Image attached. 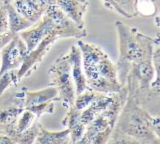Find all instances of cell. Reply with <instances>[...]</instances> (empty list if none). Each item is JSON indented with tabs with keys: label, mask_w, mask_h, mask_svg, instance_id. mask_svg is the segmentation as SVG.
Returning a JSON list of instances; mask_svg holds the SVG:
<instances>
[{
	"label": "cell",
	"mask_w": 160,
	"mask_h": 144,
	"mask_svg": "<svg viewBox=\"0 0 160 144\" xmlns=\"http://www.w3.org/2000/svg\"><path fill=\"white\" fill-rule=\"evenodd\" d=\"M115 27L119 41V57L115 65L119 81L125 87L131 67L153 59L155 39L119 20L115 22Z\"/></svg>",
	"instance_id": "obj_1"
},
{
	"label": "cell",
	"mask_w": 160,
	"mask_h": 144,
	"mask_svg": "<svg viewBox=\"0 0 160 144\" xmlns=\"http://www.w3.org/2000/svg\"><path fill=\"white\" fill-rule=\"evenodd\" d=\"M151 114L132 97H127L115 127L139 141H151L155 137L151 129Z\"/></svg>",
	"instance_id": "obj_2"
},
{
	"label": "cell",
	"mask_w": 160,
	"mask_h": 144,
	"mask_svg": "<svg viewBox=\"0 0 160 144\" xmlns=\"http://www.w3.org/2000/svg\"><path fill=\"white\" fill-rule=\"evenodd\" d=\"M48 74L49 86L57 88L63 107L67 111L75 105L77 96L68 53L60 55L53 61Z\"/></svg>",
	"instance_id": "obj_3"
},
{
	"label": "cell",
	"mask_w": 160,
	"mask_h": 144,
	"mask_svg": "<svg viewBox=\"0 0 160 144\" xmlns=\"http://www.w3.org/2000/svg\"><path fill=\"white\" fill-rule=\"evenodd\" d=\"M155 79V69L153 59L134 64L129 72L126 87L128 97L138 100L149 90Z\"/></svg>",
	"instance_id": "obj_4"
},
{
	"label": "cell",
	"mask_w": 160,
	"mask_h": 144,
	"mask_svg": "<svg viewBox=\"0 0 160 144\" xmlns=\"http://www.w3.org/2000/svg\"><path fill=\"white\" fill-rule=\"evenodd\" d=\"M44 15L48 16L52 20L55 30L58 32L61 39L72 38L81 40V39L87 36V30H82L74 23L57 5L56 0H52Z\"/></svg>",
	"instance_id": "obj_5"
},
{
	"label": "cell",
	"mask_w": 160,
	"mask_h": 144,
	"mask_svg": "<svg viewBox=\"0 0 160 144\" xmlns=\"http://www.w3.org/2000/svg\"><path fill=\"white\" fill-rule=\"evenodd\" d=\"M59 39H61V37L58 32L55 30L47 38H45L36 49L27 55L23 64L18 69V77L20 81L29 77L38 69V66L50 50L52 45Z\"/></svg>",
	"instance_id": "obj_6"
},
{
	"label": "cell",
	"mask_w": 160,
	"mask_h": 144,
	"mask_svg": "<svg viewBox=\"0 0 160 144\" xmlns=\"http://www.w3.org/2000/svg\"><path fill=\"white\" fill-rule=\"evenodd\" d=\"M28 54L26 44L19 34H17L9 44L1 49L0 73L12 69H19Z\"/></svg>",
	"instance_id": "obj_7"
},
{
	"label": "cell",
	"mask_w": 160,
	"mask_h": 144,
	"mask_svg": "<svg viewBox=\"0 0 160 144\" xmlns=\"http://www.w3.org/2000/svg\"><path fill=\"white\" fill-rule=\"evenodd\" d=\"M55 30V25L52 20L48 16L44 15L39 22L28 30L20 33L19 36L26 44L29 53Z\"/></svg>",
	"instance_id": "obj_8"
},
{
	"label": "cell",
	"mask_w": 160,
	"mask_h": 144,
	"mask_svg": "<svg viewBox=\"0 0 160 144\" xmlns=\"http://www.w3.org/2000/svg\"><path fill=\"white\" fill-rule=\"evenodd\" d=\"M52 0H15L12 3L16 10L33 24L39 22Z\"/></svg>",
	"instance_id": "obj_9"
},
{
	"label": "cell",
	"mask_w": 160,
	"mask_h": 144,
	"mask_svg": "<svg viewBox=\"0 0 160 144\" xmlns=\"http://www.w3.org/2000/svg\"><path fill=\"white\" fill-rule=\"evenodd\" d=\"M67 53L71 64L72 75L76 89V95H78L83 92L90 90L84 72L82 54L77 44L72 45Z\"/></svg>",
	"instance_id": "obj_10"
},
{
	"label": "cell",
	"mask_w": 160,
	"mask_h": 144,
	"mask_svg": "<svg viewBox=\"0 0 160 144\" xmlns=\"http://www.w3.org/2000/svg\"><path fill=\"white\" fill-rule=\"evenodd\" d=\"M56 4L79 28L82 30H87L85 15L89 5V1L56 0Z\"/></svg>",
	"instance_id": "obj_11"
},
{
	"label": "cell",
	"mask_w": 160,
	"mask_h": 144,
	"mask_svg": "<svg viewBox=\"0 0 160 144\" xmlns=\"http://www.w3.org/2000/svg\"><path fill=\"white\" fill-rule=\"evenodd\" d=\"M116 93L106 94L99 92L97 98L89 107L81 112L82 121L88 126L95 119L104 112L114 101Z\"/></svg>",
	"instance_id": "obj_12"
},
{
	"label": "cell",
	"mask_w": 160,
	"mask_h": 144,
	"mask_svg": "<svg viewBox=\"0 0 160 144\" xmlns=\"http://www.w3.org/2000/svg\"><path fill=\"white\" fill-rule=\"evenodd\" d=\"M24 110H25L24 106L16 104L2 106L1 121H0L1 135L11 137L15 132L16 121Z\"/></svg>",
	"instance_id": "obj_13"
},
{
	"label": "cell",
	"mask_w": 160,
	"mask_h": 144,
	"mask_svg": "<svg viewBox=\"0 0 160 144\" xmlns=\"http://www.w3.org/2000/svg\"><path fill=\"white\" fill-rule=\"evenodd\" d=\"M61 123L63 126H67V129L70 131L72 143L79 141L87 131V126L82 121L81 112L75 106H71L67 111Z\"/></svg>",
	"instance_id": "obj_14"
},
{
	"label": "cell",
	"mask_w": 160,
	"mask_h": 144,
	"mask_svg": "<svg viewBox=\"0 0 160 144\" xmlns=\"http://www.w3.org/2000/svg\"><path fill=\"white\" fill-rule=\"evenodd\" d=\"M50 101L61 102L58 91L55 86H49L48 87L37 91H29L25 90V96H24L25 109Z\"/></svg>",
	"instance_id": "obj_15"
},
{
	"label": "cell",
	"mask_w": 160,
	"mask_h": 144,
	"mask_svg": "<svg viewBox=\"0 0 160 144\" xmlns=\"http://www.w3.org/2000/svg\"><path fill=\"white\" fill-rule=\"evenodd\" d=\"M102 3L106 8L116 12L122 17L133 18L141 16L139 11V1L137 0H106Z\"/></svg>",
	"instance_id": "obj_16"
},
{
	"label": "cell",
	"mask_w": 160,
	"mask_h": 144,
	"mask_svg": "<svg viewBox=\"0 0 160 144\" xmlns=\"http://www.w3.org/2000/svg\"><path fill=\"white\" fill-rule=\"evenodd\" d=\"M71 142L68 129L61 131H50L41 125L40 132L34 144H69Z\"/></svg>",
	"instance_id": "obj_17"
},
{
	"label": "cell",
	"mask_w": 160,
	"mask_h": 144,
	"mask_svg": "<svg viewBox=\"0 0 160 144\" xmlns=\"http://www.w3.org/2000/svg\"><path fill=\"white\" fill-rule=\"evenodd\" d=\"M3 2L7 8L9 17V30L15 34H19L21 32L24 31L34 25L16 11L12 1L3 0Z\"/></svg>",
	"instance_id": "obj_18"
},
{
	"label": "cell",
	"mask_w": 160,
	"mask_h": 144,
	"mask_svg": "<svg viewBox=\"0 0 160 144\" xmlns=\"http://www.w3.org/2000/svg\"><path fill=\"white\" fill-rule=\"evenodd\" d=\"M41 125L37 120L32 126L22 133H16L11 138L17 144H34L40 132Z\"/></svg>",
	"instance_id": "obj_19"
},
{
	"label": "cell",
	"mask_w": 160,
	"mask_h": 144,
	"mask_svg": "<svg viewBox=\"0 0 160 144\" xmlns=\"http://www.w3.org/2000/svg\"><path fill=\"white\" fill-rule=\"evenodd\" d=\"M37 120H38L34 113H32L31 111L25 109L23 112L22 113L21 115L18 117L17 121L16 123L15 127V132L11 135V137L14 134L16 133H22L27 129L30 128L32 125L34 124L35 122Z\"/></svg>",
	"instance_id": "obj_20"
},
{
	"label": "cell",
	"mask_w": 160,
	"mask_h": 144,
	"mask_svg": "<svg viewBox=\"0 0 160 144\" xmlns=\"http://www.w3.org/2000/svg\"><path fill=\"white\" fill-rule=\"evenodd\" d=\"M21 81L18 77V69H12L1 74L0 88H1V97L4 95L8 89L13 86H16Z\"/></svg>",
	"instance_id": "obj_21"
},
{
	"label": "cell",
	"mask_w": 160,
	"mask_h": 144,
	"mask_svg": "<svg viewBox=\"0 0 160 144\" xmlns=\"http://www.w3.org/2000/svg\"><path fill=\"white\" fill-rule=\"evenodd\" d=\"M99 92L94 91V90H89L83 92V93L78 95L76 96V99L75 101V108L80 112H82L84 110L89 107L92 104V102L97 98Z\"/></svg>",
	"instance_id": "obj_22"
},
{
	"label": "cell",
	"mask_w": 160,
	"mask_h": 144,
	"mask_svg": "<svg viewBox=\"0 0 160 144\" xmlns=\"http://www.w3.org/2000/svg\"><path fill=\"white\" fill-rule=\"evenodd\" d=\"M107 144H142V141L114 128Z\"/></svg>",
	"instance_id": "obj_23"
},
{
	"label": "cell",
	"mask_w": 160,
	"mask_h": 144,
	"mask_svg": "<svg viewBox=\"0 0 160 144\" xmlns=\"http://www.w3.org/2000/svg\"><path fill=\"white\" fill-rule=\"evenodd\" d=\"M55 103L54 101H50L45 103V104H42L38 106H32V107L28 108L27 110H29L31 111L32 113H34L37 117V118H39L41 116L43 115L48 114V115H52L55 111Z\"/></svg>",
	"instance_id": "obj_24"
},
{
	"label": "cell",
	"mask_w": 160,
	"mask_h": 144,
	"mask_svg": "<svg viewBox=\"0 0 160 144\" xmlns=\"http://www.w3.org/2000/svg\"><path fill=\"white\" fill-rule=\"evenodd\" d=\"M9 30V17L3 0L0 2V34Z\"/></svg>",
	"instance_id": "obj_25"
},
{
	"label": "cell",
	"mask_w": 160,
	"mask_h": 144,
	"mask_svg": "<svg viewBox=\"0 0 160 144\" xmlns=\"http://www.w3.org/2000/svg\"><path fill=\"white\" fill-rule=\"evenodd\" d=\"M153 55V63L155 69L154 80L160 81V45H156Z\"/></svg>",
	"instance_id": "obj_26"
},
{
	"label": "cell",
	"mask_w": 160,
	"mask_h": 144,
	"mask_svg": "<svg viewBox=\"0 0 160 144\" xmlns=\"http://www.w3.org/2000/svg\"><path fill=\"white\" fill-rule=\"evenodd\" d=\"M16 35L17 34L13 33L11 32V30H8L7 32H5L3 33L0 34V43H1V44H0V47H1V49L9 44V43L13 39L14 37H15Z\"/></svg>",
	"instance_id": "obj_27"
},
{
	"label": "cell",
	"mask_w": 160,
	"mask_h": 144,
	"mask_svg": "<svg viewBox=\"0 0 160 144\" xmlns=\"http://www.w3.org/2000/svg\"><path fill=\"white\" fill-rule=\"evenodd\" d=\"M151 129L155 137L160 140V117H152Z\"/></svg>",
	"instance_id": "obj_28"
},
{
	"label": "cell",
	"mask_w": 160,
	"mask_h": 144,
	"mask_svg": "<svg viewBox=\"0 0 160 144\" xmlns=\"http://www.w3.org/2000/svg\"><path fill=\"white\" fill-rule=\"evenodd\" d=\"M0 144H17L11 137L7 135H0Z\"/></svg>",
	"instance_id": "obj_29"
},
{
	"label": "cell",
	"mask_w": 160,
	"mask_h": 144,
	"mask_svg": "<svg viewBox=\"0 0 160 144\" xmlns=\"http://www.w3.org/2000/svg\"><path fill=\"white\" fill-rule=\"evenodd\" d=\"M72 144H91V142H90L89 137H87V135H86L85 133V135H84L79 141H78L77 142H75V143Z\"/></svg>",
	"instance_id": "obj_30"
},
{
	"label": "cell",
	"mask_w": 160,
	"mask_h": 144,
	"mask_svg": "<svg viewBox=\"0 0 160 144\" xmlns=\"http://www.w3.org/2000/svg\"><path fill=\"white\" fill-rule=\"evenodd\" d=\"M154 22H155V25L157 26V28L160 29V13L158 14L157 16H156Z\"/></svg>",
	"instance_id": "obj_31"
},
{
	"label": "cell",
	"mask_w": 160,
	"mask_h": 144,
	"mask_svg": "<svg viewBox=\"0 0 160 144\" xmlns=\"http://www.w3.org/2000/svg\"><path fill=\"white\" fill-rule=\"evenodd\" d=\"M150 144H160V140L158 139L157 137H154L150 141Z\"/></svg>",
	"instance_id": "obj_32"
},
{
	"label": "cell",
	"mask_w": 160,
	"mask_h": 144,
	"mask_svg": "<svg viewBox=\"0 0 160 144\" xmlns=\"http://www.w3.org/2000/svg\"><path fill=\"white\" fill-rule=\"evenodd\" d=\"M155 39V46L156 45H160V33H158L157 36L154 37Z\"/></svg>",
	"instance_id": "obj_33"
},
{
	"label": "cell",
	"mask_w": 160,
	"mask_h": 144,
	"mask_svg": "<svg viewBox=\"0 0 160 144\" xmlns=\"http://www.w3.org/2000/svg\"><path fill=\"white\" fill-rule=\"evenodd\" d=\"M142 144H150V141H142Z\"/></svg>",
	"instance_id": "obj_34"
},
{
	"label": "cell",
	"mask_w": 160,
	"mask_h": 144,
	"mask_svg": "<svg viewBox=\"0 0 160 144\" xmlns=\"http://www.w3.org/2000/svg\"><path fill=\"white\" fill-rule=\"evenodd\" d=\"M69 144H72V142H70V143H69Z\"/></svg>",
	"instance_id": "obj_35"
}]
</instances>
